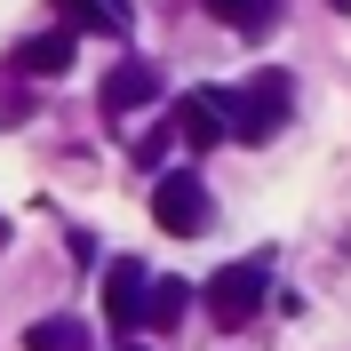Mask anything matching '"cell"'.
Segmentation results:
<instances>
[{"mask_svg": "<svg viewBox=\"0 0 351 351\" xmlns=\"http://www.w3.org/2000/svg\"><path fill=\"white\" fill-rule=\"evenodd\" d=\"M208 104H216L223 136H240V144H271L287 120V104H295V88H287V72H256L247 88H199Z\"/></svg>", "mask_w": 351, "mask_h": 351, "instance_id": "1", "label": "cell"}, {"mask_svg": "<svg viewBox=\"0 0 351 351\" xmlns=\"http://www.w3.org/2000/svg\"><path fill=\"white\" fill-rule=\"evenodd\" d=\"M263 295H271V263H223L216 280H208V319H216L223 335H240L263 311Z\"/></svg>", "mask_w": 351, "mask_h": 351, "instance_id": "2", "label": "cell"}, {"mask_svg": "<svg viewBox=\"0 0 351 351\" xmlns=\"http://www.w3.org/2000/svg\"><path fill=\"white\" fill-rule=\"evenodd\" d=\"M152 223L168 232V240H199L208 223H216V208H208V184H199L192 168H168L152 184Z\"/></svg>", "mask_w": 351, "mask_h": 351, "instance_id": "3", "label": "cell"}, {"mask_svg": "<svg viewBox=\"0 0 351 351\" xmlns=\"http://www.w3.org/2000/svg\"><path fill=\"white\" fill-rule=\"evenodd\" d=\"M144 295H152V271H144L136 256H120L104 271V319H112V335H136V328H144Z\"/></svg>", "mask_w": 351, "mask_h": 351, "instance_id": "4", "label": "cell"}, {"mask_svg": "<svg viewBox=\"0 0 351 351\" xmlns=\"http://www.w3.org/2000/svg\"><path fill=\"white\" fill-rule=\"evenodd\" d=\"M152 96H160V72L128 56V64H112V72H104V88H96V112H104V120H128V112H144Z\"/></svg>", "mask_w": 351, "mask_h": 351, "instance_id": "5", "label": "cell"}, {"mask_svg": "<svg viewBox=\"0 0 351 351\" xmlns=\"http://www.w3.org/2000/svg\"><path fill=\"white\" fill-rule=\"evenodd\" d=\"M8 72H24V80H64V72H72V24H48V32L16 40Z\"/></svg>", "mask_w": 351, "mask_h": 351, "instance_id": "6", "label": "cell"}, {"mask_svg": "<svg viewBox=\"0 0 351 351\" xmlns=\"http://www.w3.org/2000/svg\"><path fill=\"white\" fill-rule=\"evenodd\" d=\"M160 136H168V144H184V152H208V144H223V120H216V104H208V96H184V104H168Z\"/></svg>", "mask_w": 351, "mask_h": 351, "instance_id": "7", "label": "cell"}, {"mask_svg": "<svg viewBox=\"0 0 351 351\" xmlns=\"http://www.w3.org/2000/svg\"><path fill=\"white\" fill-rule=\"evenodd\" d=\"M56 8V24H72V32H112V40H128V0H48Z\"/></svg>", "mask_w": 351, "mask_h": 351, "instance_id": "8", "label": "cell"}, {"mask_svg": "<svg viewBox=\"0 0 351 351\" xmlns=\"http://www.w3.org/2000/svg\"><path fill=\"white\" fill-rule=\"evenodd\" d=\"M216 24H232V32H247V40H263L271 32V16H280V0H199Z\"/></svg>", "mask_w": 351, "mask_h": 351, "instance_id": "9", "label": "cell"}, {"mask_svg": "<svg viewBox=\"0 0 351 351\" xmlns=\"http://www.w3.org/2000/svg\"><path fill=\"white\" fill-rule=\"evenodd\" d=\"M24 351H88V328L64 319V311H56V319H32V328H24Z\"/></svg>", "mask_w": 351, "mask_h": 351, "instance_id": "10", "label": "cell"}, {"mask_svg": "<svg viewBox=\"0 0 351 351\" xmlns=\"http://www.w3.org/2000/svg\"><path fill=\"white\" fill-rule=\"evenodd\" d=\"M184 311H192V287H184V280H160L152 295H144V328H176Z\"/></svg>", "mask_w": 351, "mask_h": 351, "instance_id": "11", "label": "cell"}, {"mask_svg": "<svg viewBox=\"0 0 351 351\" xmlns=\"http://www.w3.org/2000/svg\"><path fill=\"white\" fill-rule=\"evenodd\" d=\"M120 351H144V343H136V335H120Z\"/></svg>", "mask_w": 351, "mask_h": 351, "instance_id": "12", "label": "cell"}]
</instances>
